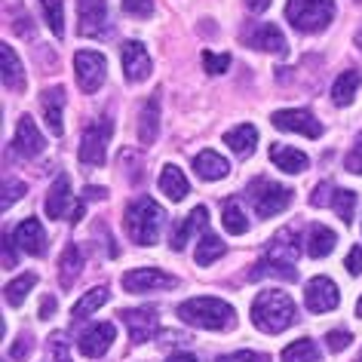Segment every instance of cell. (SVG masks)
Listing matches in <instances>:
<instances>
[{
  "instance_id": "56",
  "label": "cell",
  "mask_w": 362,
  "mask_h": 362,
  "mask_svg": "<svg viewBox=\"0 0 362 362\" xmlns=\"http://www.w3.org/2000/svg\"><path fill=\"white\" fill-rule=\"evenodd\" d=\"M359 362H362V353H359Z\"/></svg>"
},
{
  "instance_id": "28",
  "label": "cell",
  "mask_w": 362,
  "mask_h": 362,
  "mask_svg": "<svg viewBox=\"0 0 362 362\" xmlns=\"http://www.w3.org/2000/svg\"><path fill=\"white\" fill-rule=\"evenodd\" d=\"M80 270H83V255H80L77 246H68L65 252H62V261H59V283H62V288L74 286Z\"/></svg>"
},
{
  "instance_id": "42",
  "label": "cell",
  "mask_w": 362,
  "mask_h": 362,
  "mask_svg": "<svg viewBox=\"0 0 362 362\" xmlns=\"http://www.w3.org/2000/svg\"><path fill=\"white\" fill-rule=\"evenodd\" d=\"M347 172H353V175H362V132H359L356 144H353L350 153H347Z\"/></svg>"
},
{
  "instance_id": "53",
  "label": "cell",
  "mask_w": 362,
  "mask_h": 362,
  "mask_svg": "<svg viewBox=\"0 0 362 362\" xmlns=\"http://www.w3.org/2000/svg\"><path fill=\"white\" fill-rule=\"evenodd\" d=\"M80 218H83V203H77V206H74V209H71V221H74V224H77Z\"/></svg>"
},
{
  "instance_id": "24",
  "label": "cell",
  "mask_w": 362,
  "mask_h": 362,
  "mask_svg": "<svg viewBox=\"0 0 362 362\" xmlns=\"http://www.w3.org/2000/svg\"><path fill=\"white\" fill-rule=\"evenodd\" d=\"M270 160L276 163V169H283L288 172V175H298V172H304L307 169V153H301L298 148H288V144H274L270 148Z\"/></svg>"
},
{
  "instance_id": "1",
  "label": "cell",
  "mask_w": 362,
  "mask_h": 362,
  "mask_svg": "<svg viewBox=\"0 0 362 362\" xmlns=\"http://www.w3.org/2000/svg\"><path fill=\"white\" fill-rule=\"evenodd\" d=\"M298 233L292 228L279 230L270 246L264 252V258L255 264V270L249 274V279H261V276H279L286 283H295L298 279Z\"/></svg>"
},
{
  "instance_id": "54",
  "label": "cell",
  "mask_w": 362,
  "mask_h": 362,
  "mask_svg": "<svg viewBox=\"0 0 362 362\" xmlns=\"http://www.w3.org/2000/svg\"><path fill=\"white\" fill-rule=\"evenodd\" d=\"M356 47H359V49H362V28H359V31H356Z\"/></svg>"
},
{
  "instance_id": "33",
  "label": "cell",
  "mask_w": 362,
  "mask_h": 362,
  "mask_svg": "<svg viewBox=\"0 0 362 362\" xmlns=\"http://www.w3.org/2000/svg\"><path fill=\"white\" fill-rule=\"evenodd\" d=\"M279 359L283 362H320V347L310 338H301V341L288 344Z\"/></svg>"
},
{
  "instance_id": "23",
  "label": "cell",
  "mask_w": 362,
  "mask_h": 362,
  "mask_svg": "<svg viewBox=\"0 0 362 362\" xmlns=\"http://www.w3.org/2000/svg\"><path fill=\"white\" fill-rule=\"evenodd\" d=\"M194 169H197V175H200L203 181H218V178H224L230 172L228 160H224L221 153H215V151H200L197 153Z\"/></svg>"
},
{
  "instance_id": "45",
  "label": "cell",
  "mask_w": 362,
  "mask_h": 362,
  "mask_svg": "<svg viewBox=\"0 0 362 362\" xmlns=\"http://www.w3.org/2000/svg\"><path fill=\"white\" fill-rule=\"evenodd\" d=\"M31 350H34V341H31V334H22V338L13 344L10 356H13V359H25V356H28Z\"/></svg>"
},
{
  "instance_id": "4",
  "label": "cell",
  "mask_w": 362,
  "mask_h": 362,
  "mask_svg": "<svg viewBox=\"0 0 362 362\" xmlns=\"http://www.w3.org/2000/svg\"><path fill=\"white\" fill-rule=\"evenodd\" d=\"M166 221V212L151 197H139L126 206V233L135 246H153L160 237V228Z\"/></svg>"
},
{
  "instance_id": "25",
  "label": "cell",
  "mask_w": 362,
  "mask_h": 362,
  "mask_svg": "<svg viewBox=\"0 0 362 362\" xmlns=\"http://www.w3.org/2000/svg\"><path fill=\"white\" fill-rule=\"evenodd\" d=\"M157 132H160V102L157 98H148L139 114V139L144 144H153L157 141Z\"/></svg>"
},
{
  "instance_id": "18",
  "label": "cell",
  "mask_w": 362,
  "mask_h": 362,
  "mask_svg": "<svg viewBox=\"0 0 362 362\" xmlns=\"http://www.w3.org/2000/svg\"><path fill=\"white\" fill-rule=\"evenodd\" d=\"M13 240H16V246H19V252H25V255H43V252H47V233H43L37 218H25L19 228H16Z\"/></svg>"
},
{
  "instance_id": "3",
  "label": "cell",
  "mask_w": 362,
  "mask_h": 362,
  "mask_svg": "<svg viewBox=\"0 0 362 362\" xmlns=\"http://www.w3.org/2000/svg\"><path fill=\"white\" fill-rule=\"evenodd\" d=\"M298 320V310L292 304V298L279 288H270V292H261L252 304V322L255 329L267 332V334H276V332H286L288 325Z\"/></svg>"
},
{
  "instance_id": "26",
  "label": "cell",
  "mask_w": 362,
  "mask_h": 362,
  "mask_svg": "<svg viewBox=\"0 0 362 362\" xmlns=\"http://www.w3.org/2000/svg\"><path fill=\"white\" fill-rule=\"evenodd\" d=\"M221 221H224V230L233 233V237H240V233L249 230V215L243 212V203L240 197H228L221 206Z\"/></svg>"
},
{
  "instance_id": "14",
  "label": "cell",
  "mask_w": 362,
  "mask_h": 362,
  "mask_svg": "<svg viewBox=\"0 0 362 362\" xmlns=\"http://www.w3.org/2000/svg\"><path fill=\"white\" fill-rule=\"evenodd\" d=\"M114 325L111 322H95L93 329H86L83 334H80V353L89 359H98V356H105L107 347H111V341H114Z\"/></svg>"
},
{
  "instance_id": "32",
  "label": "cell",
  "mask_w": 362,
  "mask_h": 362,
  "mask_svg": "<svg viewBox=\"0 0 362 362\" xmlns=\"http://www.w3.org/2000/svg\"><path fill=\"white\" fill-rule=\"evenodd\" d=\"M107 298H111V292H107L105 286L89 288V292H86V295H83V298H80V301L74 304V310H71V316H74V322H77V320H86L89 313H95L98 307H102V304L107 301Z\"/></svg>"
},
{
  "instance_id": "8",
  "label": "cell",
  "mask_w": 362,
  "mask_h": 362,
  "mask_svg": "<svg viewBox=\"0 0 362 362\" xmlns=\"http://www.w3.org/2000/svg\"><path fill=\"white\" fill-rule=\"evenodd\" d=\"M74 74H77V86L83 89L86 95H93L102 89L105 83V74H107V62L102 52H93V49H83L74 56Z\"/></svg>"
},
{
  "instance_id": "50",
  "label": "cell",
  "mask_w": 362,
  "mask_h": 362,
  "mask_svg": "<svg viewBox=\"0 0 362 362\" xmlns=\"http://www.w3.org/2000/svg\"><path fill=\"white\" fill-rule=\"evenodd\" d=\"M246 6L252 13H264L267 6H270V0H246Z\"/></svg>"
},
{
  "instance_id": "51",
  "label": "cell",
  "mask_w": 362,
  "mask_h": 362,
  "mask_svg": "<svg viewBox=\"0 0 362 362\" xmlns=\"http://www.w3.org/2000/svg\"><path fill=\"white\" fill-rule=\"evenodd\" d=\"M102 197H105L102 187H86L83 191V200H102Z\"/></svg>"
},
{
  "instance_id": "11",
  "label": "cell",
  "mask_w": 362,
  "mask_h": 362,
  "mask_svg": "<svg viewBox=\"0 0 362 362\" xmlns=\"http://www.w3.org/2000/svg\"><path fill=\"white\" fill-rule=\"evenodd\" d=\"M304 301H307V310L313 313H329L338 307L341 295H338V286L332 283L329 276H313L304 288Z\"/></svg>"
},
{
  "instance_id": "55",
  "label": "cell",
  "mask_w": 362,
  "mask_h": 362,
  "mask_svg": "<svg viewBox=\"0 0 362 362\" xmlns=\"http://www.w3.org/2000/svg\"><path fill=\"white\" fill-rule=\"evenodd\" d=\"M356 313L362 316V298H359V304H356Z\"/></svg>"
},
{
  "instance_id": "47",
  "label": "cell",
  "mask_w": 362,
  "mask_h": 362,
  "mask_svg": "<svg viewBox=\"0 0 362 362\" xmlns=\"http://www.w3.org/2000/svg\"><path fill=\"white\" fill-rule=\"evenodd\" d=\"M347 270H350L353 276L362 274V246H353V249H350V255H347Z\"/></svg>"
},
{
  "instance_id": "30",
  "label": "cell",
  "mask_w": 362,
  "mask_h": 362,
  "mask_svg": "<svg viewBox=\"0 0 362 362\" xmlns=\"http://www.w3.org/2000/svg\"><path fill=\"white\" fill-rule=\"evenodd\" d=\"M224 141L230 144L233 153H240V157H246V153L255 151V141H258V129L252 123H243L237 126V129H230L228 135H224Z\"/></svg>"
},
{
  "instance_id": "38",
  "label": "cell",
  "mask_w": 362,
  "mask_h": 362,
  "mask_svg": "<svg viewBox=\"0 0 362 362\" xmlns=\"http://www.w3.org/2000/svg\"><path fill=\"white\" fill-rule=\"evenodd\" d=\"M22 194H28V187H25L22 181H16V178H6L4 181V200H0V203H4V209H10V206L19 200Z\"/></svg>"
},
{
  "instance_id": "12",
  "label": "cell",
  "mask_w": 362,
  "mask_h": 362,
  "mask_svg": "<svg viewBox=\"0 0 362 362\" xmlns=\"http://www.w3.org/2000/svg\"><path fill=\"white\" fill-rule=\"evenodd\" d=\"M274 126L276 129H283V132L307 135V139H320L322 135L320 120H316L310 111H298V107H292V111H276L274 114Z\"/></svg>"
},
{
  "instance_id": "44",
  "label": "cell",
  "mask_w": 362,
  "mask_h": 362,
  "mask_svg": "<svg viewBox=\"0 0 362 362\" xmlns=\"http://www.w3.org/2000/svg\"><path fill=\"white\" fill-rule=\"evenodd\" d=\"M49 350L56 353V359H52V362H71V359H68V344H65V334H52V338H49Z\"/></svg>"
},
{
  "instance_id": "35",
  "label": "cell",
  "mask_w": 362,
  "mask_h": 362,
  "mask_svg": "<svg viewBox=\"0 0 362 362\" xmlns=\"http://www.w3.org/2000/svg\"><path fill=\"white\" fill-rule=\"evenodd\" d=\"M224 255V243L215 237V233H206L200 240V246H197V264L200 267H209L212 261H218Z\"/></svg>"
},
{
  "instance_id": "41",
  "label": "cell",
  "mask_w": 362,
  "mask_h": 362,
  "mask_svg": "<svg viewBox=\"0 0 362 362\" xmlns=\"http://www.w3.org/2000/svg\"><path fill=\"white\" fill-rule=\"evenodd\" d=\"M123 10L135 16V19H144V16H151V10H153V0H123Z\"/></svg>"
},
{
  "instance_id": "9",
  "label": "cell",
  "mask_w": 362,
  "mask_h": 362,
  "mask_svg": "<svg viewBox=\"0 0 362 362\" xmlns=\"http://www.w3.org/2000/svg\"><path fill=\"white\" fill-rule=\"evenodd\" d=\"M178 279L163 274L157 267H135L129 274H123V288L132 295H144V292H160V288H175Z\"/></svg>"
},
{
  "instance_id": "13",
  "label": "cell",
  "mask_w": 362,
  "mask_h": 362,
  "mask_svg": "<svg viewBox=\"0 0 362 362\" xmlns=\"http://www.w3.org/2000/svg\"><path fill=\"white\" fill-rule=\"evenodd\" d=\"M123 77L129 83H141L151 77V56L139 40H129L123 47Z\"/></svg>"
},
{
  "instance_id": "34",
  "label": "cell",
  "mask_w": 362,
  "mask_h": 362,
  "mask_svg": "<svg viewBox=\"0 0 362 362\" xmlns=\"http://www.w3.org/2000/svg\"><path fill=\"white\" fill-rule=\"evenodd\" d=\"M34 286H37V276H34V274H22V276H16L13 283L4 288V292H6V304H10V307H19V304L25 301V298H28V292H31Z\"/></svg>"
},
{
  "instance_id": "17",
  "label": "cell",
  "mask_w": 362,
  "mask_h": 362,
  "mask_svg": "<svg viewBox=\"0 0 362 362\" xmlns=\"http://www.w3.org/2000/svg\"><path fill=\"white\" fill-rule=\"evenodd\" d=\"M246 40L252 43L255 49H264V52H274V56H288V43L283 37V31L276 25H255L252 31H246Z\"/></svg>"
},
{
  "instance_id": "5",
  "label": "cell",
  "mask_w": 362,
  "mask_h": 362,
  "mask_svg": "<svg viewBox=\"0 0 362 362\" xmlns=\"http://www.w3.org/2000/svg\"><path fill=\"white\" fill-rule=\"evenodd\" d=\"M286 19L295 31L316 34L334 19V0H288Z\"/></svg>"
},
{
  "instance_id": "2",
  "label": "cell",
  "mask_w": 362,
  "mask_h": 362,
  "mask_svg": "<svg viewBox=\"0 0 362 362\" xmlns=\"http://www.w3.org/2000/svg\"><path fill=\"white\" fill-rule=\"evenodd\" d=\"M178 320L187 325H197V329H209V332H224L237 325V313L228 301L212 295L203 298H191V301L178 304Z\"/></svg>"
},
{
  "instance_id": "16",
  "label": "cell",
  "mask_w": 362,
  "mask_h": 362,
  "mask_svg": "<svg viewBox=\"0 0 362 362\" xmlns=\"http://www.w3.org/2000/svg\"><path fill=\"white\" fill-rule=\"evenodd\" d=\"M13 148H16V153H19V157H37V153L47 148V141H43L37 123H34L31 117H22L19 126H16Z\"/></svg>"
},
{
  "instance_id": "49",
  "label": "cell",
  "mask_w": 362,
  "mask_h": 362,
  "mask_svg": "<svg viewBox=\"0 0 362 362\" xmlns=\"http://www.w3.org/2000/svg\"><path fill=\"white\" fill-rule=\"evenodd\" d=\"M56 298H43V304H40V320H49L52 313H56Z\"/></svg>"
},
{
  "instance_id": "48",
  "label": "cell",
  "mask_w": 362,
  "mask_h": 362,
  "mask_svg": "<svg viewBox=\"0 0 362 362\" xmlns=\"http://www.w3.org/2000/svg\"><path fill=\"white\" fill-rule=\"evenodd\" d=\"M16 249H19V246H16V240L6 237L4 240V261H6V267H16Z\"/></svg>"
},
{
  "instance_id": "27",
  "label": "cell",
  "mask_w": 362,
  "mask_h": 362,
  "mask_svg": "<svg viewBox=\"0 0 362 362\" xmlns=\"http://www.w3.org/2000/svg\"><path fill=\"white\" fill-rule=\"evenodd\" d=\"M359 86H362V74H359V71H344V74L334 80V86H332V102L338 107L350 105L353 98H356Z\"/></svg>"
},
{
  "instance_id": "40",
  "label": "cell",
  "mask_w": 362,
  "mask_h": 362,
  "mask_svg": "<svg viewBox=\"0 0 362 362\" xmlns=\"http://www.w3.org/2000/svg\"><path fill=\"white\" fill-rule=\"evenodd\" d=\"M334 191H338V187H334L332 181H322V185H316V191L310 194V206H332Z\"/></svg>"
},
{
  "instance_id": "22",
  "label": "cell",
  "mask_w": 362,
  "mask_h": 362,
  "mask_svg": "<svg viewBox=\"0 0 362 362\" xmlns=\"http://www.w3.org/2000/svg\"><path fill=\"white\" fill-rule=\"evenodd\" d=\"M0 77H4V86L13 89V93H22L25 89V71H22V62L16 56L13 47H0Z\"/></svg>"
},
{
  "instance_id": "15",
  "label": "cell",
  "mask_w": 362,
  "mask_h": 362,
  "mask_svg": "<svg viewBox=\"0 0 362 362\" xmlns=\"http://www.w3.org/2000/svg\"><path fill=\"white\" fill-rule=\"evenodd\" d=\"M123 322H126V329H129V338L132 344H144V341H151V334L157 332V310H151V307H141V310H123Z\"/></svg>"
},
{
  "instance_id": "21",
  "label": "cell",
  "mask_w": 362,
  "mask_h": 362,
  "mask_svg": "<svg viewBox=\"0 0 362 362\" xmlns=\"http://www.w3.org/2000/svg\"><path fill=\"white\" fill-rule=\"evenodd\" d=\"M206 218H209V212H206V206H197V209L187 215L185 221L178 224L175 230H172V240H169V246H172V252H181L191 243L194 237H197V230L200 228H206Z\"/></svg>"
},
{
  "instance_id": "37",
  "label": "cell",
  "mask_w": 362,
  "mask_h": 362,
  "mask_svg": "<svg viewBox=\"0 0 362 362\" xmlns=\"http://www.w3.org/2000/svg\"><path fill=\"white\" fill-rule=\"evenodd\" d=\"M332 209L338 212V218L344 221V224H350L353 221V212H356V194L353 191H334V200H332Z\"/></svg>"
},
{
  "instance_id": "43",
  "label": "cell",
  "mask_w": 362,
  "mask_h": 362,
  "mask_svg": "<svg viewBox=\"0 0 362 362\" xmlns=\"http://www.w3.org/2000/svg\"><path fill=\"white\" fill-rule=\"evenodd\" d=\"M325 341H329V350H334V353H341L347 344L353 341V334L350 332H341V329H334V332H329L325 334Z\"/></svg>"
},
{
  "instance_id": "52",
  "label": "cell",
  "mask_w": 362,
  "mask_h": 362,
  "mask_svg": "<svg viewBox=\"0 0 362 362\" xmlns=\"http://www.w3.org/2000/svg\"><path fill=\"white\" fill-rule=\"evenodd\" d=\"M166 362H197L194 353H175V356H169Z\"/></svg>"
},
{
  "instance_id": "36",
  "label": "cell",
  "mask_w": 362,
  "mask_h": 362,
  "mask_svg": "<svg viewBox=\"0 0 362 362\" xmlns=\"http://www.w3.org/2000/svg\"><path fill=\"white\" fill-rule=\"evenodd\" d=\"M40 6H43V16H47L49 31L56 34V37H62V34H65V10H62V0H40Z\"/></svg>"
},
{
  "instance_id": "29",
  "label": "cell",
  "mask_w": 362,
  "mask_h": 362,
  "mask_svg": "<svg viewBox=\"0 0 362 362\" xmlns=\"http://www.w3.org/2000/svg\"><path fill=\"white\" fill-rule=\"evenodd\" d=\"M334 243H338L334 230L322 228V224H313V228H310V237H307V255H310V258H325V255H332Z\"/></svg>"
},
{
  "instance_id": "46",
  "label": "cell",
  "mask_w": 362,
  "mask_h": 362,
  "mask_svg": "<svg viewBox=\"0 0 362 362\" xmlns=\"http://www.w3.org/2000/svg\"><path fill=\"white\" fill-rule=\"evenodd\" d=\"M218 362H264V356H261V353H252V350H237V353L221 356Z\"/></svg>"
},
{
  "instance_id": "10",
  "label": "cell",
  "mask_w": 362,
  "mask_h": 362,
  "mask_svg": "<svg viewBox=\"0 0 362 362\" xmlns=\"http://www.w3.org/2000/svg\"><path fill=\"white\" fill-rule=\"evenodd\" d=\"M77 31L83 37H102L107 31V4L105 0H77Z\"/></svg>"
},
{
  "instance_id": "6",
  "label": "cell",
  "mask_w": 362,
  "mask_h": 362,
  "mask_svg": "<svg viewBox=\"0 0 362 362\" xmlns=\"http://www.w3.org/2000/svg\"><path fill=\"white\" fill-rule=\"evenodd\" d=\"M249 197H252V206L261 218H270V215H279L292 203V191L286 185H276L270 178H255L249 185Z\"/></svg>"
},
{
  "instance_id": "39",
  "label": "cell",
  "mask_w": 362,
  "mask_h": 362,
  "mask_svg": "<svg viewBox=\"0 0 362 362\" xmlns=\"http://www.w3.org/2000/svg\"><path fill=\"white\" fill-rule=\"evenodd\" d=\"M203 65H206V71H209V74H224V71H228V65H230V56H228V52L215 56V52L206 49V52H203Z\"/></svg>"
},
{
  "instance_id": "20",
  "label": "cell",
  "mask_w": 362,
  "mask_h": 362,
  "mask_svg": "<svg viewBox=\"0 0 362 362\" xmlns=\"http://www.w3.org/2000/svg\"><path fill=\"white\" fill-rule=\"evenodd\" d=\"M74 200H71V178L62 172V175L52 181V187H49V197H47V215L49 218H65V215L74 209L71 206Z\"/></svg>"
},
{
  "instance_id": "7",
  "label": "cell",
  "mask_w": 362,
  "mask_h": 362,
  "mask_svg": "<svg viewBox=\"0 0 362 362\" xmlns=\"http://www.w3.org/2000/svg\"><path fill=\"white\" fill-rule=\"evenodd\" d=\"M111 132H114V126L107 117H98V120L89 123L83 135H80V163H86V166H105Z\"/></svg>"
},
{
  "instance_id": "31",
  "label": "cell",
  "mask_w": 362,
  "mask_h": 362,
  "mask_svg": "<svg viewBox=\"0 0 362 362\" xmlns=\"http://www.w3.org/2000/svg\"><path fill=\"white\" fill-rule=\"evenodd\" d=\"M160 191L169 197V200H185L187 197V178H185V172H181L178 166H166L163 169V175H160Z\"/></svg>"
},
{
  "instance_id": "19",
  "label": "cell",
  "mask_w": 362,
  "mask_h": 362,
  "mask_svg": "<svg viewBox=\"0 0 362 362\" xmlns=\"http://www.w3.org/2000/svg\"><path fill=\"white\" fill-rule=\"evenodd\" d=\"M40 105H43V120H47L49 132L59 139V135L65 132V123H62V107H65V89H62V86L47 89V93L40 95Z\"/></svg>"
}]
</instances>
